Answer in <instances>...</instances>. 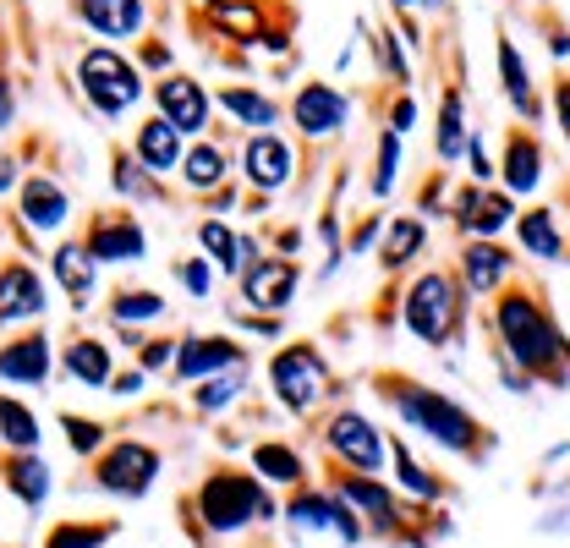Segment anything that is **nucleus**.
Listing matches in <instances>:
<instances>
[{
	"label": "nucleus",
	"instance_id": "f257e3e1",
	"mask_svg": "<svg viewBox=\"0 0 570 548\" xmlns=\"http://www.w3.org/2000/svg\"><path fill=\"white\" fill-rule=\"evenodd\" d=\"M494 330H499V341H504V351H510V362L527 368V379H532V373H560V362H566V335H560V324L543 313L538 296L504 291L499 307H494Z\"/></svg>",
	"mask_w": 570,
	"mask_h": 548
},
{
	"label": "nucleus",
	"instance_id": "f03ea898",
	"mask_svg": "<svg viewBox=\"0 0 570 548\" xmlns=\"http://www.w3.org/2000/svg\"><path fill=\"white\" fill-rule=\"evenodd\" d=\"M390 401H395V411H401L417 433H428L433 444L461 450V456H472V450H478V422L455 407L450 395H439V390H423V384H406V379H401V384H390Z\"/></svg>",
	"mask_w": 570,
	"mask_h": 548
},
{
	"label": "nucleus",
	"instance_id": "7ed1b4c3",
	"mask_svg": "<svg viewBox=\"0 0 570 548\" xmlns=\"http://www.w3.org/2000/svg\"><path fill=\"white\" fill-rule=\"evenodd\" d=\"M77 82H82V99H88L99 116H121V110H132L142 99V71L132 67L121 50H110V45L82 50Z\"/></svg>",
	"mask_w": 570,
	"mask_h": 548
},
{
	"label": "nucleus",
	"instance_id": "20e7f679",
	"mask_svg": "<svg viewBox=\"0 0 570 548\" xmlns=\"http://www.w3.org/2000/svg\"><path fill=\"white\" fill-rule=\"evenodd\" d=\"M198 505H204V521L214 532H242L247 521L275 516V505L264 499L258 478H242V472H214L204 482V493H198Z\"/></svg>",
	"mask_w": 570,
	"mask_h": 548
},
{
	"label": "nucleus",
	"instance_id": "39448f33",
	"mask_svg": "<svg viewBox=\"0 0 570 548\" xmlns=\"http://www.w3.org/2000/svg\"><path fill=\"white\" fill-rule=\"evenodd\" d=\"M455 319H461V291H455V280L450 274H423L412 291H406V330L428 345H444L450 341V330H455Z\"/></svg>",
	"mask_w": 570,
	"mask_h": 548
},
{
	"label": "nucleus",
	"instance_id": "423d86ee",
	"mask_svg": "<svg viewBox=\"0 0 570 548\" xmlns=\"http://www.w3.org/2000/svg\"><path fill=\"white\" fill-rule=\"evenodd\" d=\"M269 384L281 390V401L291 411H307L324 395V356L313 345H285L281 356L269 362Z\"/></svg>",
	"mask_w": 570,
	"mask_h": 548
},
{
	"label": "nucleus",
	"instance_id": "0eeeda50",
	"mask_svg": "<svg viewBox=\"0 0 570 548\" xmlns=\"http://www.w3.org/2000/svg\"><path fill=\"white\" fill-rule=\"evenodd\" d=\"M154 105H159V116L176 127L181 137L204 133L209 127V94H204V82L198 77H187V71H170V77H159L154 82Z\"/></svg>",
	"mask_w": 570,
	"mask_h": 548
},
{
	"label": "nucleus",
	"instance_id": "6e6552de",
	"mask_svg": "<svg viewBox=\"0 0 570 548\" xmlns=\"http://www.w3.org/2000/svg\"><path fill=\"white\" fill-rule=\"evenodd\" d=\"M291 121L302 127V137H335L352 121V99L330 82H302L291 99Z\"/></svg>",
	"mask_w": 570,
	"mask_h": 548
},
{
	"label": "nucleus",
	"instance_id": "1a4fd4ad",
	"mask_svg": "<svg viewBox=\"0 0 570 548\" xmlns=\"http://www.w3.org/2000/svg\"><path fill=\"white\" fill-rule=\"evenodd\" d=\"M154 472H159V456L148 450V444H116L105 461H99V488L105 493H121V499H142L148 493V482H154Z\"/></svg>",
	"mask_w": 570,
	"mask_h": 548
},
{
	"label": "nucleus",
	"instance_id": "9d476101",
	"mask_svg": "<svg viewBox=\"0 0 570 548\" xmlns=\"http://www.w3.org/2000/svg\"><path fill=\"white\" fill-rule=\"evenodd\" d=\"M242 170H247V182L269 198V193H281L285 182H291L296 154H291V143H285L281 133H253L247 148H242Z\"/></svg>",
	"mask_w": 570,
	"mask_h": 548
},
{
	"label": "nucleus",
	"instance_id": "9b49d317",
	"mask_svg": "<svg viewBox=\"0 0 570 548\" xmlns=\"http://www.w3.org/2000/svg\"><path fill=\"white\" fill-rule=\"evenodd\" d=\"M82 247L94 253V264H138L148 242H142V225L132 214H99Z\"/></svg>",
	"mask_w": 570,
	"mask_h": 548
},
{
	"label": "nucleus",
	"instance_id": "f8f14e48",
	"mask_svg": "<svg viewBox=\"0 0 570 548\" xmlns=\"http://www.w3.org/2000/svg\"><path fill=\"white\" fill-rule=\"evenodd\" d=\"M330 450L346 456L356 472H373V467L384 461V439H379V428H373L367 417H356V411H341V417L330 422Z\"/></svg>",
	"mask_w": 570,
	"mask_h": 548
},
{
	"label": "nucleus",
	"instance_id": "ddd939ff",
	"mask_svg": "<svg viewBox=\"0 0 570 548\" xmlns=\"http://www.w3.org/2000/svg\"><path fill=\"white\" fill-rule=\"evenodd\" d=\"M45 313V280L28 264H6L0 270V330L6 324H28Z\"/></svg>",
	"mask_w": 570,
	"mask_h": 548
},
{
	"label": "nucleus",
	"instance_id": "4468645a",
	"mask_svg": "<svg viewBox=\"0 0 570 548\" xmlns=\"http://www.w3.org/2000/svg\"><path fill=\"white\" fill-rule=\"evenodd\" d=\"M71 11L105 39H138L148 22L142 0H71Z\"/></svg>",
	"mask_w": 570,
	"mask_h": 548
},
{
	"label": "nucleus",
	"instance_id": "2eb2a0df",
	"mask_svg": "<svg viewBox=\"0 0 570 548\" xmlns=\"http://www.w3.org/2000/svg\"><path fill=\"white\" fill-rule=\"evenodd\" d=\"M132 154H138L154 176H170V170H181L187 143H181V133H176L165 116H148V121L138 127V137H132Z\"/></svg>",
	"mask_w": 570,
	"mask_h": 548
},
{
	"label": "nucleus",
	"instance_id": "dca6fc26",
	"mask_svg": "<svg viewBox=\"0 0 570 548\" xmlns=\"http://www.w3.org/2000/svg\"><path fill=\"white\" fill-rule=\"evenodd\" d=\"M67 214H71V198L56 176H28V187H22V219H28V231H61Z\"/></svg>",
	"mask_w": 570,
	"mask_h": 548
},
{
	"label": "nucleus",
	"instance_id": "f3484780",
	"mask_svg": "<svg viewBox=\"0 0 570 548\" xmlns=\"http://www.w3.org/2000/svg\"><path fill=\"white\" fill-rule=\"evenodd\" d=\"M242 291H247V302L281 313L285 302H291V291H296V264H285V258H258L253 270L242 274Z\"/></svg>",
	"mask_w": 570,
	"mask_h": 548
},
{
	"label": "nucleus",
	"instance_id": "a211bd4d",
	"mask_svg": "<svg viewBox=\"0 0 570 548\" xmlns=\"http://www.w3.org/2000/svg\"><path fill=\"white\" fill-rule=\"evenodd\" d=\"M499 82H504V99L515 105V116H527V121L543 116L538 88H532V71H527V61H521L515 39H504V33H499Z\"/></svg>",
	"mask_w": 570,
	"mask_h": 548
},
{
	"label": "nucleus",
	"instance_id": "6ab92c4d",
	"mask_svg": "<svg viewBox=\"0 0 570 548\" xmlns=\"http://www.w3.org/2000/svg\"><path fill=\"white\" fill-rule=\"evenodd\" d=\"M0 379H11V384H45L50 379V341L45 335H22V341L0 345Z\"/></svg>",
	"mask_w": 570,
	"mask_h": 548
},
{
	"label": "nucleus",
	"instance_id": "aec40b11",
	"mask_svg": "<svg viewBox=\"0 0 570 548\" xmlns=\"http://www.w3.org/2000/svg\"><path fill=\"white\" fill-rule=\"evenodd\" d=\"M219 110L236 116V121L253 127V133H275V121H281V105H275L264 88H242V82L219 88Z\"/></svg>",
	"mask_w": 570,
	"mask_h": 548
},
{
	"label": "nucleus",
	"instance_id": "412c9836",
	"mask_svg": "<svg viewBox=\"0 0 570 548\" xmlns=\"http://www.w3.org/2000/svg\"><path fill=\"white\" fill-rule=\"evenodd\" d=\"M504 187L510 193H538V182H543V148H538V137L532 133H510V148H504Z\"/></svg>",
	"mask_w": 570,
	"mask_h": 548
},
{
	"label": "nucleus",
	"instance_id": "4be33fe9",
	"mask_svg": "<svg viewBox=\"0 0 570 548\" xmlns=\"http://www.w3.org/2000/svg\"><path fill=\"white\" fill-rule=\"evenodd\" d=\"M236 362H242V345L214 341V335H193V341L176 351V373H181V379H204V373L236 368Z\"/></svg>",
	"mask_w": 570,
	"mask_h": 548
},
{
	"label": "nucleus",
	"instance_id": "5701e85b",
	"mask_svg": "<svg viewBox=\"0 0 570 548\" xmlns=\"http://www.w3.org/2000/svg\"><path fill=\"white\" fill-rule=\"evenodd\" d=\"M515 236H521V247H527V258H566V236H560V219H554V208H527L521 219H515Z\"/></svg>",
	"mask_w": 570,
	"mask_h": 548
},
{
	"label": "nucleus",
	"instance_id": "b1692460",
	"mask_svg": "<svg viewBox=\"0 0 570 548\" xmlns=\"http://www.w3.org/2000/svg\"><path fill=\"white\" fill-rule=\"evenodd\" d=\"M461 88H444V110H439V133H433V154L444 159V165H455V159H466V148H472V133H466V116H461Z\"/></svg>",
	"mask_w": 570,
	"mask_h": 548
},
{
	"label": "nucleus",
	"instance_id": "393cba45",
	"mask_svg": "<svg viewBox=\"0 0 570 548\" xmlns=\"http://www.w3.org/2000/svg\"><path fill=\"white\" fill-rule=\"evenodd\" d=\"M455 214H461V225H466V231H478V236H494L499 225H510L515 204H510V193H483V187H472V193L455 204Z\"/></svg>",
	"mask_w": 570,
	"mask_h": 548
},
{
	"label": "nucleus",
	"instance_id": "a878e982",
	"mask_svg": "<svg viewBox=\"0 0 570 548\" xmlns=\"http://www.w3.org/2000/svg\"><path fill=\"white\" fill-rule=\"evenodd\" d=\"M6 488H11L28 510H39V505L50 499V467H45L33 450H28V456H11V461H6Z\"/></svg>",
	"mask_w": 570,
	"mask_h": 548
},
{
	"label": "nucleus",
	"instance_id": "bb28decb",
	"mask_svg": "<svg viewBox=\"0 0 570 548\" xmlns=\"http://www.w3.org/2000/svg\"><path fill=\"white\" fill-rule=\"evenodd\" d=\"M198 242H204L209 264H219L225 274H242V264L253 258V242H247V236H236V231H225L219 219H204V225H198Z\"/></svg>",
	"mask_w": 570,
	"mask_h": 548
},
{
	"label": "nucleus",
	"instance_id": "cd10ccee",
	"mask_svg": "<svg viewBox=\"0 0 570 548\" xmlns=\"http://www.w3.org/2000/svg\"><path fill=\"white\" fill-rule=\"evenodd\" d=\"M225 148H214V143H193L187 148V159H181V182L193 187V193H214L219 182H225Z\"/></svg>",
	"mask_w": 570,
	"mask_h": 548
},
{
	"label": "nucleus",
	"instance_id": "c85d7f7f",
	"mask_svg": "<svg viewBox=\"0 0 570 548\" xmlns=\"http://www.w3.org/2000/svg\"><path fill=\"white\" fill-rule=\"evenodd\" d=\"M461 274H466V285H472V291H494L499 280L510 274V258L499 253L494 242H472V247L461 253Z\"/></svg>",
	"mask_w": 570,
	"mask_h": 548
},
{
	"label": "nucleus",
	"instance_id": "c756f323",
	"mask_svg": "<svg viewBox=\"0 0 570 548\" xmlns=\"http://www.w3.org/2000/svg\"><path fill=\"white\" fill-rule=\"evenodd\" d=\"M67 373L77 379V384H110V351H105V341H77L67 351Z\"/></svg>",
	"mask_w": 570,
	"mask_h": 548
},
{
	"label": "nucleus",
	"instance_id": "7c9ffc66",
	"mask_svg": "<svg viewBox=\"0 0 570 548\" xmlns=\"http://www.w3.org/2000/svg\"><path fill=\"white\" fill-rule=\"evenodd\" d=\"M0 439H6L17 456H28V450L39 444V417L22 407V401H11V395H6V401H0Z\"/></svg>",
	"mask_w": 570,
	"mask_h": 548
},
{
	"label": "nucleus",
	"instance_id": "2f4dec72",
	"mask_svg": "<svg viewBox=\"0 0 570 548\" xmlns=\"http://www.w3.org/2000/svg\"><path fill=\"white\" fill-rule=\"evenodd\" d=\"M50 270H56V280L67 285L71 296H88V291H94V253H88V247H77V242H67V247L56 253V264H50Z\"/></svg>",
	"mask_w": 570,
	"mask_h": 548
},
{
	"label": "nucleus",
	"instance_id": "473e14b6",
	"mask_svg": "<svg viewBox=\"0 0 570 548\" xmlns=\"http://www.w3.org/2000/svg\"><path fill=\"white\" fill-rule=\"evenodd\" d=\"M341 499L356 505V510H367L373 521H390V510H395V499H390V488L373 478H346L341 482Z\"/></svg>",
	"mask_w": 570,
	"mask_h": 548
},
{
	"label": "nucleus",
	"instance_id": "72a5a7b5",
	"mask_svg": "<svg viewBox=\"0 0 570 548\" xmlns=\"http://www.w3.org/2000/svg\"><path fill=\"white\" fill-rule=\"evenodd\" d=\"M423 253V219H395L384 231V264H412Z\"/></svg>",
	"mask_w": 570,
	"mask_h": 548
},
{
	"label": "nucleus",
	"instance_id": "f704fd0d",
	"mask_svg": "<svg viewBox=\"0 0 570 548\" xmlns=\"http://www.w3.org/2000/svg\"><path fill=\"white\" fill-rule=\"evenodd\" d=\"M253 467L275 482H302V456H296L291 444H258V450H253Z\"/></svg>",
	"mask_w": 570,
	"mask_h": 548
},
{
	"label": "nucleus",
	"instance_id": "c9c22d12",
	"mask_svg": "<svg viewBox=\"0 0 570 548\" xmlns=\"http://www.w3.org/2000/svg\"><path fill=\"white\" fill-rule=\"evenodd\" d=\"M159 313H165L159 291H121V296L110 302V319H116V324H148V319H159Z\"/></svg>",
	"mask_w": 570,
	"mask_h": 548
},
{
	"label": "nucleus",
	"instance_id": "e433bc0d",
	"mask_svg": "<svg viewBox=\"0 0 570 548\" xmlns=\"http://www.w3.org/2000/svg\"><path fill=\"white\" fill-rule=\"evenodd\" d=\"M148 176H154V170L142 165L138 154H132V159H127V154H116V176H110V182H116V193H127L132 204L154 198V182H148Z\"/></svg>",
	"mask_w": 570,
	"mask_h": 548
},
{
	"label": "nucleus",
	"instance_id": "4c0bfd02",
	"mask_svg": "<svg viewBox=\"0 0 570 548\" xmlns=\"http://www.w3.org/2000/svg\"><path fill=\"white\" fill-rule=\"evenodd\" d=\"M395 170H401V133L384 127V137H379V170H373V193L379 198L395 193Z\"/></svg>",
	"mask_w": 570,
	"mask_h": 548
},
{
	"label": "nucleus",
	"instance_id": "58836bf2",
	"mask_svg": "<svg viewBox=\"0 0 570 548\" xmlns=\"http://www.w3.org/2000/svg\"><path fill=\"white\" fill-rule=\"evenodd\" d=\"M395 472H401V488H412L417 499H439V482H433L423 467L412 461V450H406L401 439H395Z\"/></svg>",
	"mask_w": 570,
	"mask_h": 548
},
{
	"label": "nucleus",
	"instance_id": "ea45409f",
	"mask_svg": "<svg viewBox=\"0 0 570 548\" xmlns=\"http://www.w3.org/2000/svg\"><path fill=\"white\" fill-rule=\"evenodd\" d=\"M61 428H67V439H71V450H77V456H88V450H99V444H105V428H99V422L61 417Z\"/></svg>",
	"mask_w": 570,
	"mask_h": 548
},
{
	"label": "nucleus",
	"instance_id": "a19ab883",
	"mask_svg": "<svg viewBox=\"0 0 570 548\" xmlns=\"http://www.w3.org/2000/svg\"><path fill=\"white\" fill-rule=\"evenodd\" d=\"M105 538H110V527H94V532H88V527H61L45 548H99Z\"/></svg>",
	"mask_w": 570,
	"mask_h": 548
},
{
	"label": "nucleus",
	"instance_id": "79ce46f5",
	"mask_svg": "<svg viewBox=\"0 0 570 548\" xmlns=\"http://www.w3.org/2000/svg\"><path fill=\"white\" fill-rule=\"evenodd\" d=\"M373 45H379V61H384V71H395V82H406V77H412L406 56H401V45H395V33H373Z\"/></svg>",
	"mask_w": 570,
	"mask_h": 548
},
{
	"label": "nucleus",
	"instance_id": "37998d69",
	"mask_svg": "<svg viewBox=\"0 0 570 548\" xmlns=\"http://www.w3.org/2000/svg\"><path fill=\"white\" fill-rule=\"evenodd\" d=\"M236 384H242V379H209V384L198 390V407H204V411L230 407V401H236Z\"/></svg>",
	"mask_w": 570,
	"mask_h": 548
},
{
	"label": "nucleus",
	"instance_id": "c03bdc74",
	"mask_svg": "<svg viewBox=\"0 0 570 548\" xmlns=\"http://www.w3.org/2000/svg\"><path fill=\"white\" fill-rule=\"evenodd\" d=\"M466 165H472V182H478V187H489V182H494V159H489V148H483V137H472V148H466Z\"/></svg>",
	"mask_w": 570,
	"mask_h": 548
},
{
	"label": "nucleus",
	"instance_id": "a18cd8bd",
	"mask_svg": "<svg viewBox=\"0 0 570 548\" xmlns=\"http://www.w3.org/2000/svg\"><path fill=\"white\" fill-rule=\"evenodd\" d=\"M181 285H187L193 296H209V258H187V264H181Z\"/></svg>",
	"mask_w": 570,
	"mask_h": 548
},
{
	"label": "nucleus",
	"instance_id": "49530a36",
	"mask_svg": "<svg viewBox=\"0 0 570 548\" xmlns=\"http://www.w3.org/2000/svg\"><path fill=\"white\" fill-rule=\"evenodd\" d=\"M417 121V105H412V94H401L395 105H390V133H406Z\"/></svg>",
	"mask_w": 570,
	"mask_h": 548
},
{
	"label": "nucleus",
	"instance_id": "de8ad7c7",
	"mask_svg": "<svg viewBox=\"0 0 570 548\" xmlns=\"http://www.w3.org/2000/svg\"><path fill=\"white\" fill-rule=\"evenodd\" d=\"M11 116H17V94H11V77L0 71V133L11 127Z\"/></svg>",
	"mask_w": 570,
	"mask_h": 548
},
{
	"label": "nucleus",
	"instance_id": "09e8293b",
	"mask_svg": "<svg viewBox=\"0 0 570 548\" xmlns=\"http://www.w3.org/2000/svg\"><path fill=\"white\" fill-rule=\"evenodd\" d=\"M554 116H560V133L570 143V82H554Z\"/></svg>",
	"mask_w": 570,
	"mask_h": 548
},
{
	"label": "nucleus",
	"instance_id": "8fccbe9b",
	"mask_svg": "<svg viewBox=\"0 0 570 548\" xmlns=\"http://www.w3.org/2000/svg\"><path fill=\"white\" fill-rule=\"evenodd\" d=\"M176 351H170V341H148L142 345V368H165Z\"/></svg>",
	"mask_w": 570,
	"mask_h": 548
},
{
	"label": "nucleus",
	"instance_id": "3c124183",
	"mask_svg": "<svg viewBox=\"0 0 570 548\" xmlns=\"http://www.w3.org/2000/svg\"><path fill=\"white\" fill-rule=\"evenodd\" d=\"M142 390V373H121V379H110V395H138Z\"/></svg>",
	"mask_w": 570,
	"mask_h": 548
},
{
	"label": "nucleus",
	"instance_id": "603ef678",
	"mask_svg": "<svg viewBox=\"0 0 570 548\" xmlns=\"http://www.w3.org/2000/svg\"><path fill=\"white\" fill-rule=\"evenodd\" d=\"M549 50H554L560 61L570 56V33H566V28H549Z\"/></svg>",
	"mask_w": 570,
	"mask_h": 548
},
{
	"label": "nucleus",
	"instance_id": "864d4df0",
	"mask_svg": "<svg viewBox=\"0 0 570 548\" xmlns=\"http://www.w3.org/2000/svg\"><path fill=\"white\" fill-rule=\"evenodd\" d=\"M142 61H148V67H165L170 50H165V45H142Z\"/></svg>",
	"mask_w": 570,
	"mask_h": 548
},
{
	"label": "nucleus",
	"instance_id": "5fc2aeb1",
	"mask_svg": "<svg viewBox=\"0 0 570 548\" xmlns=\"http://www.w3.org/2000/svg\"><path fill=\"white\" fill-rule=\"evenodd\" d=\"M11 182H17V159H0V193H6Z\"/></svg>",
	"mask_w": 570,
	"mask_h": 548
},
{
	"label": "nucleus",
	"instance_id": "6e6d98bb",
	"mask_svg": "<svg viewBox=\"0 0 570 548\" xmlns=\"http://www.w3.org/2000/svg\"><path fill=\"white\" fill-rule=\"evenodd\" d=\"M390 6H395V11H412V6H423V0H390Z\"/></svg>",
	"mask_w": 570,
	"mask_h": 548
},
{
	"label": "nucleus",
	"instance_id": "4d7b16f0",
	"mask_svg": "<svg viewBox=\"0 0 570 548\" xmlns=\"http://www.w3.org/2000/svg\"><path fill=\"white\" fill-rule=\"evenodd\" d=\"M214 6H236V0H214Z\"/></svg>",
	"mask_w": 570,
	"mask_h": 548
},
{
	"label": "nucleus",
	"instance_id": "13d9d810",
	"mask_svg": "<svg viewBox=\"0 0 570 548\" xmlns=\"http://www.w3.org/2000/svg\"><path fill=\"white\" fill-rule=\"evenodd\" d=\"M423 6H444V0H423Z\"/></svg>",
	"mask_w": 570,
	"mask_h": 548
}]
</instances>
